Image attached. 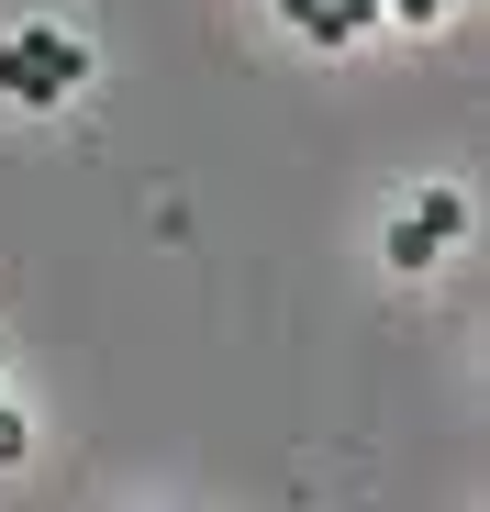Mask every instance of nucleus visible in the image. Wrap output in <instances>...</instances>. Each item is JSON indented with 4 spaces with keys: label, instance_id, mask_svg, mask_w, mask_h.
<instances>
[{
    "label": "nucleus",
    "instance_id": "f257e3e1",
    "mask_svg": "<svg viewBox=\"0 0 490 512\" xmlns=\"http://www.w3.org/2000/svg\"><path fill=\"white\" fill-rule=\"evenodd\" d=\"M78 78H90V45H78L67 23H23V34H0V101L56 112V101H78Z\"/></svg>",
    "mask_w": 490,
    "mask_h": 512
},
{
    "label": "nucleus",
    "instance_id": "f03ea898",
    "mask_svg": "<svg viewBox=\"0 0 490 512\" xmlns=\"http://www.w3.org/2000/svg\"><path fill=\"white\" fill-rule=\"evenodd\" d=\"M457 234H468V201L457 190H424L413 223H390V268H435V245H457Z\"/></svg>",
    "mask_w": 490,
    "mask_h": 512
},
{
    "label": "nucleus",
    "instance_id": "7ed1b4c3",
    "mask_svg": "<svg viewBox=\"0 0 490 512\" xmlns=\"http://www.w3.org/2000/svg\"><path fill=\"white\" fill-rule=\"evenodd\" d=\"M279 23L312 34V45H357V34L379 23V0H279Z\"/></svg>",
    "mask_w": 490,
    "mask_h": 512
},
{
    "label": "nucleus",
    "instance_id": "20e7f679",
    "mask_svg": "<svg viewBox=\"0 0 490 512\" xmlns=\"http://www.w3.org/2000/svg\"><path fill=\"white\" fill-rule=\"evenodd\" d=\"M23 446H34V423H23L12 401H0V468H23Z\"/></svg>",
    "mask_w": 490,
    "mask_h": 512
}]
</instances>
